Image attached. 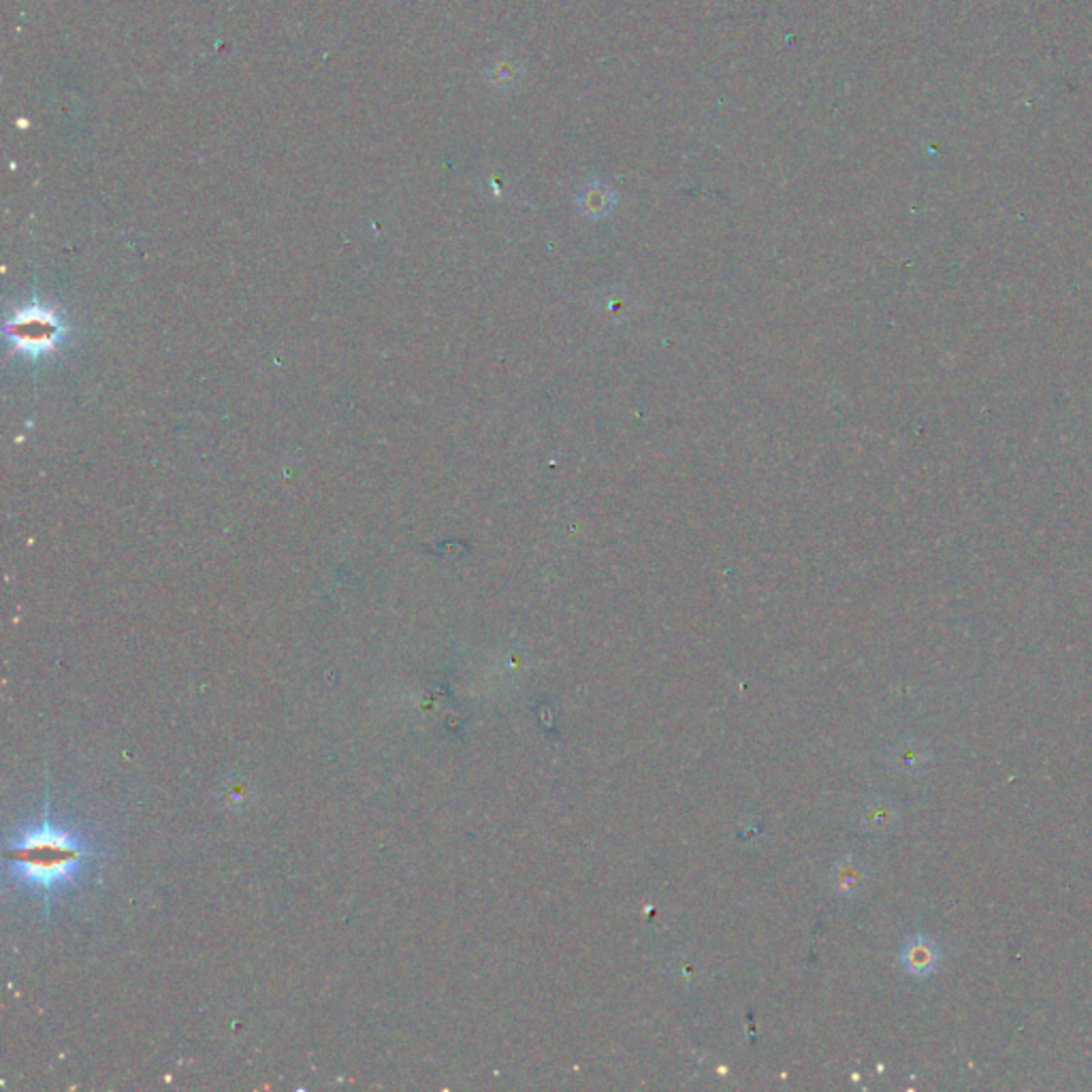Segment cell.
Listing matches in <instances>:
<instances>
[{"mask_svg": "<svg viewBox=\"0 0 1092 1092\" xmlns=\"http://www.w3.org/2000/svg\"><path fill=\"white\" fill-rule=\"evenodd\" d=\"M867 879H869L867 864L856 856H843L830 869V886L834 892L841 894V897L845 899L858 897V894L864 890V886H867Z\"/></svg>", "mask_w": 1092, "mask_h": 1092, "instance_id": "4", "label": "cell"}, {"mask_svg": "<svg viewBox=\"0 0 1092 1092\" xmlns=\"http://www.w3.org/2000/svg\"><path fill=\"white\" fill-rule=\"evenodd\" d=\"M615 203H617V194L609 186H604L602 181H591V184H587L579 194L581 209L587 216H594V218L609 214V211L615 207Z\"/></svg>", "mask_w": 1092, "mask_h": 1092, "instance_id": "7", "label": "cell"}, {"mask_svg": "<svg viewBox=\"0 0 1092 1092\" xmlns=\"http://www.w3.org/2000/svg\"><path fill=\"white\" fill-rule=\"evenodd\" d=\"M93 858L90 841L52 819L50 805H45L37 826L15 834L5 849L7 869L15 882L33 890L45 903L78 886Z\"/></svg>", "mask_w": 1092, "mask_h": 1092, "instance_id": "1", "label": "cell"}, {"mask_svg": "<svg viewBox=\"0 0 1092 1092\" xmlns=\"http://www.w3.org/2000/svg\"><path fill=\"white\" fill-rule=\"evenodd\" d=\"M495 84L499 88H514L523 78V67L519 65L517 58H504L502 63L493 67Z\"/></svg>", "mask_w": 1092, "mask_h": 1092, "instance_id": "8", "label": "cell"}, {"mask_svg": "<svg viewBox=\"0 0 1092 1092\" xmlns=\"http://www.w3.org/2000/svg\"><path fill=\"white\" fill-rule=\"evenodd\" d=\"M931 762L933 751L922 740H903L890 751V764L901 775H920Z\"/></svg>", "mask_w": 1092, "mask_h": 1092, "instance_id": "6", "label": "cell"}, {"mask_svg": "<svg viewBox=\"0 0 1092 1092\" xmlns=\"http://www.w3.org/2000/svg\"><path fill=\"white\" fill-rule=\"evenodd\" d=\"M942 948L931 937L916 935L909 937L901 948L899 964L909 977L927 979L937 973V968L942 966Z\"/></svg>", "mask_w": 1092, "mask_h": 1092, "instance_id": "3", "label": "cell"}, {"mask_svg": "<svg viewBox=\"0 0 1092 1092\" xmlns=\"http://www.w3.org/2000/svg\"><path fill=\"white\" fill-rule=\"evenodd\" d=\"M7 338L22 353L37 357L41 353H50L58 340L63 338V325L48 310L28 308L11 318V323L7 325Z\"/></svg>", "mask_w": 1092, "mask_h": 1092, "instance_id": "2", "label": "cell"}, {"mask_svg": "<svg viewBox=\"0 0 1092 1092\" xmlns=\"http://www.w3.org/2000/svg\"><path fill=\"white\" fill-rule=\"evenodd\" d=\"M901 822L899 807L890 798L877 796L860 811V828L871 834H888Z\"/></svg>", "mask_w": 1092, "mask_h": 1092, "instance_id": "5", "label": "cell"}]
</instances>
